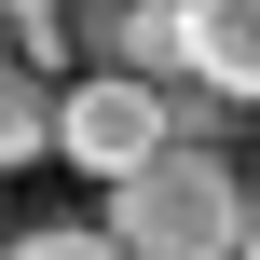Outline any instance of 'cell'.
I'll return each mask as SVG.
<instances>
[{
	"instance_id": "obj_1",
	"label": "cell",
	"mask_w": 260,
	"mask_h": 260,
	"mask_svg": "<svg viewBox=\"0 0 260 260\" xmlns=\"http://www.w3.org/2000/svg\"><path fill=\"white\" fill-rule=\"evenodd\" d=\"M110 247L123 260H233L247 247L233 151H151L137 178H110Z\"/></svg>"
},
{
	"instance_id": "obj_2",
	"label": "cell",
	"mask_w": 260,
	"mask_h": 260,
	"mask_svg": "<svg viewBox=\"0 0 260 260\" xmlns=\"http://www.w3.org/2000/svg\"><path fill=\"white\" fill-rule=\"evenodd\" d=\"M55 151H69L96 192H110V178H137V165L165 151V96H151V82H110V69H96V82H69V96H55Z\"/></svg>"
},
{
	"instance_id": "obj_3",
	"label": "cell",
	"mask_w": 260,
	"mask_h": 260,
	"mask_svg": "<svg viewBox=\"0 0 260 260\" xmlns=\"http://www.w3.org/2000/svg\"><path fill=\"white\" fill-rule=\"evenodd\" d=\"M178 41H192V82L219 110L260 96V0H178Z\"/></svg>"
},
{
	"instance_id": "obj_4",
	"label": "cell",
	"mask_w": 260,
	"mask_h": 260,
	"mask_svg": "<svg viewBox=\"0 0 260 260\" xmlns=\"http://www.w3.org/2000/svg\"><path fill=\"white\" fill-rule=\"evenodd\" d=\"M27 151H55V96H41V69L0 55V165H27Z\"/></svg>"
},
{
	"instance_id": "obj_5",
	"label": "cell",
	"mask_w": 260,
	"mask_h": 260,
	"mask_svg": "<svg viewBox=\"0 0 260 260\" xmlns=\"http://www.w3.org/2000/svg\"><path fill=\"white\" fill-rule=\"evenodd\" d=\"M0 260H123V247H110V233H14Z\"/></svg>"
},
{
	"instance_id": "obj_6",
	"label": "cell",
	"mask_w": 260,
	"mask_h": 260,
	"mask_svg": "<svg viewBox=\"0 0 260 260\" xmlns=\"http://www.w3.org/2000/svg\"><path fill=\"white\" fill-rule=\"evenodd\" d=\"M233 260H260V192H247V247H233Z\"/></svg>"
}]
</instances>
